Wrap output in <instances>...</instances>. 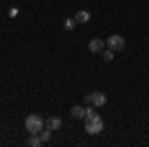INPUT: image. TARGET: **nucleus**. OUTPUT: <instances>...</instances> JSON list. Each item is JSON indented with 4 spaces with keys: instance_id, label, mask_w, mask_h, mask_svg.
Here are the masks:
<instances>
[{
    "instance_id": "5",
    "label": "nucleus",
    "mask_w": 149,
    "mask_h": 147,
    "mask_svg": "<svg viewBox=\"0 0 149 147\" xmlns=\"http://www.w3.org/2000/svg\"><path fill=\"white\" fill-rule=\"evenodd\" d=\"M107 103V98L103 91H93V100H92V105L93 107H103Z\"/></svg>"
},
{
    "instance_id": "13",
    "label": "nucleus",
    "mask_w": 149,
    "mask_h": 147,
    "mask_svg": "<svg viewBox=\"0 0 149 147\" xmlns=\"http://www.w3.org/2000/svg\"><path fill=\"white\" fill-rule=\"evenodd\" d=\"M92 100H93V93H88V95H84V102L88 103V105L92 103Z\"/></svg>"
},
{
    "instance_id": "9",
    "label": "nucleus",
    "mask_w": 149,
    "mask_h": 147,
    "mask_svg": "<svg viewBox=\"0 0 149 147\" xmlns=\"http://www.w3.org/2000/svg\"><path fill=\"white\" fill-rule=\"evenodd\" d=\"M42 143H44V141H42V137L38 135V133H34V135L28 139V145H32V147H40Z\"/></svg>"
},
{
    "instance_id": "7",
    "label": "nucleus",
    "mask_w": 149,
    "mask_h": 147,
    "mask_svg": "<svg viewBox=\"0 0 149 147\" xmlns=\"http://www.w3.org/2000/svg\"><path fill=\"white\" fill-rule=\"evenodd\" d=\"M86 111H88V107H84V105H74L70 109L72 117H76V119H86Z\"/></svg>"
},
{
    "instance_id": "4",
    "label": "nucleus",
    "mask_w": 149,
    "mask_h": 147,
    "mask_svg": "<svg viewBox=\"0 0 149 147\" xmlns=\"http://www.w3.org/2000/svg\"><path fill=\"white\" fill-rule=\"evenodd\" d=\"M88 48H90V52H93V54H102L103 50H105V42H103L102 38H93L92 42L88 44Z\"/></svg>"
},
{
    "instance_id": "2",
    "label": "nucleus",
    "mask_w": 149,
    "mask_h": 147,
    "mask_svg": "<svg viewBox=\"0 0 149 147\" xmlns=\"http://www.w3.org/2000/svg\"><path fill=\"white\" fill-rule=\"evenodd\" d=\"M103 121H102V117L100 115H90V117H86V131L88 133H92V135H97V133H102L103 131Z\"/></svg>"
},
{
    "instance_id": "14",
    "label": "nucleus",
    "mask_w": 149,
    "mask_h": 147,
    "mask_svg": "<svg viewBox=\"0 0 149 147\" xmlns=\"http://www.w3.org/2000/svg\"><path fill=\"white\" fill-rule=\"evenodd\" d=\"M18 14V8H10V16H16Z\"/></svg>"
},
{
    "instance_id": "11",
    "label": "nucleus",
    "mask_w": 149,
    "mask_h": 147,
    "mask_svg": "<svg viewBox=\"0 0 149 147\" xmlns=\"http://www.w3.org/2000/svg\"><path fill=\"white\" fill-rule=\"evenodd\" d=\"M76 18H66V20H64V28H66V30H74V26H76Z\"/></svg>"
},
{
    "instance_id": "10",
    "label": "nucleus",
    "mask_w": 149,
    "mask_h": 147,
    "mask_svg": "<svg viewBox=\"0 0 149 147\" xmlns=\"http://www.w3.org/2000/svg\"><path fill=\"white\" fill-rule=\"evenodd\" d=\"M113 50H111V48H107V50H103L102 52V58H103V62H111V60H113Z\"/></svg>"
},
{
    "instance_id": "12",
    "label": "nucleus",
    "mask_w": 149,
    "mask_h": 147,
    "mask_svg": "<svg viewBox=\"0 0 149 147\" xmlns=\"http://www.w3.org/2000/svg\"><path fill=\"white\" fill-rule=\"evenodd\" d=\"M50 133H52V131H50L48 127H44V129L40 131V137H42V141H44V143H46V141H50Z\"/></svg>"
},
{
    "instance_id": "1",
    "label": "nucleus",
    "mask_w": 149,
    "mask_h": 147,
    "mask_svg": "<svg viewBox=\"0 0 149 147\" xmlns=\"http://www.w3.org/2000/svg\"><path fill=\"white\" fill-rule=\"evenodd\" d=\"M24 127H26V131L28 133H40L44 127H46V123H44V119L40 117V115H36V113H32V115H28L26 119H24Z\"/></svg>"
},
{
    "instance_id": "8",
    "label": "nucleus",
    "mask_w": 149,
    "mask_h": 147,
    "mask_svg": "<svg viewBox=\"0 0 149 147\" xmlns=\"http://www.w3.org/2000/svg\"><path fill=\"white\" fill-rule=\"evenodd\" d=\"M90 18H92V14H90L88 10H80L78 14H76V22L78 24H88Z\"/></svg>"
},
{
    "instance_id": "6",
    "label": "nucleus",
    "mask_w": 149,
    "mask_h": 147,
    "mask_svg": "<svg viewBox=\"0 0 149 147\" xmlns=\"http://www.w3.org/2000/svg\"><path fill=\"white\" fill-rule=\"evenodd\" d=\"M44 123H46V127L50 129V131H56V129H60V127H62V119H60L58 115H52V117L44 119Z\"/></svg>"
},
{
    "instance_id": "3",
    "label": "nucleus",
    "mask_w": 149,
    "mask_h": 147,
    "mask_svg": "<svg viewBox=\"0 0 149 147\" xmlns=\"http://www.w3.org/2000/svg\"><path fill=\"white\" fill-rule=\"evenodd\" d=\"M107 46L113 50V52H119V50H123L125 48V38L119 34H111L107 38Z\"/></svg>"
}]
</instances>
